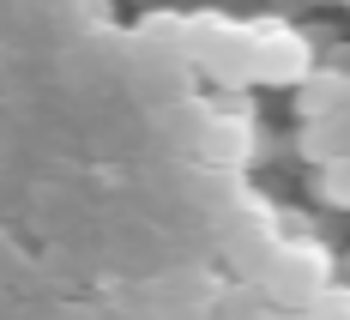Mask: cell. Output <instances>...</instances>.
<instances>
[{
    "mask_svg": "<svg viewBox=\"0 0 350 320\" xmlns=\"http://www.w3.org/2000/svg\"><path fill=\"white\" fill-rule=\"evenodd\" d=\"M320 194H326V206H350V157L320 176Z\"/></svg>",
    "mask_w": 350,
    "mask_h": 320,
    "instance_id": "obj_1",
    "label": "cell"
}]
</instances>
